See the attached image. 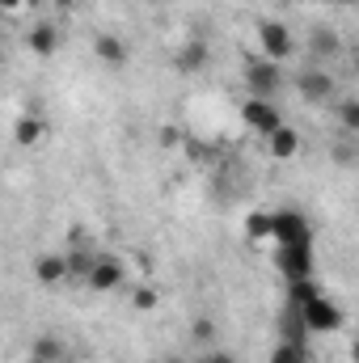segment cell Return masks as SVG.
<instances>
[{"mask_svg":"<svg viewBox=\"0 0 359 363\" xmlns=\"http://www.w3.org/2000/svg\"><path fill=\"white\" fill-rule=\"evenodd\" d=\"M296 321L309 330V334H334V330H343V308L330 300V296H309L304 304H296Z\"/></svg>","mask_w":359,"mask_h":363,"instance_id":"obj_1","label":"cell"},{"mask_svg":"<svg viewBox=\"0 0 359 363\" xmlns=\"http://www.w3.org/2000/svg\"><path fill=\"white\" fill-rule=\"evenodd\" d=\"M85 287L97 291V296H106V291H118L123 283H127V267L118 262V258H110V254H93V262L85 267Z\"/></svg>","mask_w":359,"mask_h":363,"instance_id":"obj_2","label":"cell"},{"mask_svg":"<svg viewBox=\"0 0 359 363\" xmlns=\"http://www.w3.org/2000/svg\"><path fill=\"white\" fill-rule=\"evenodd\" d=\"M292 51H296V38L283 21H258V55L263 60L283 64V60H292Z\"/></svg>","mask_w":359,"mask_h":363,"instance_id":"obj_3","label":"cell"},{"mask_svg":"<svg viewBox=\"0 0 359 363\" xmlns=\"http://www.w3.org/2000/svg\"><path fill=\"white\" fill-rule=\"evenodd\" d=\"M245 85H250V97H270L283 85V64H270L263 55H254L245 64Z\"/></svg>","mask_w":359,"mask_h":363,"instance_id":"obj_4","label":"cell"},{"mask_svg":"<svg viewBox=\"0 0 359 363\" xmlns=\"http://www.w3.org/2000/svg\"><path fill=\"white\" fill-rule=\"evenodd\" d=\"M241 118H245V127H254V131H263V135L283 123V114H279V106H275L270 97H245V101H241Z\"/></svg>","mask_w":359,"mask_h":363,"instance_id":"obj_5","label":"cell"},{"mask_svg":"<svg viewBox=\"0 0 359 363\" xmlns=\"http://www.w3.org/2000/svg\"><path fill=\"white\" fill-rule=\"evenodd\" d=\"M334 77L326 72V68H304L300 77H296V93L304 97V101H313V106H321V101H330L334 97Z\"/></svg>","mask_w":359,"mask_h":363,"instance_id":"obj_6","label":"cell"},{"mask_svg":"<svg viewBox=\"0 0 359 363\" xmlns=\"http://www.w3.org/2000/svg\"><path fill=\"white\" fill-rule=\"evenodd\" d=\"M72 274H68V254H38L34 258V283L38 287H60V283H68Z\"/></svg>","mask_w":359,"mask_h":363,"instance_id":"obj_7","label":"cell"},{"mask_svg":"<svg viewBox=\"0 0 359 363\" xmlns=\"http://www.w3.org/2000/svg\"><path fill=\"white\" fill-rule=\"evenodd\" d=\"M26 47H30L38 60H51V55L64 47V34H60V26H55V21H38V26H30Z\"/></svg>","mask_w":359,"mask_h":363,"instance_id":"obj_8","label":"cell"},{"mask_svg":"<svg viewBox=\"0 0 359 363\" xmlns=\"http://www.w3.org/2000/svg\"><path fill=\"white\" fill-rule=\"evenodd\" d=\"M270 237L279 245H304L309 241V228H304V220L296 211H275L270 216Z\"/></svg>","mask_w":359,"mask_h":363,"instance_id":"obj_9","label":"cell"},{"mask_svg":"<svg viewBox=\"0 0 359 363\" xmlns=\"http://www.w3.org/2000/svg\"><path fill=\"white\" fill-rule=\"evenodd\" d=\"M300 131L296 127H287V123H279L275 131H267V152L275 157V161H292L296 152H300Z\"/></svg>","mask_w":359,"mask_h":363,"instance_id":"obj_10","label":"cell"},{"mask_svg":"<svg viewBox=\"0 0 359 363\" xmlns=\"http://www.w3.org/2000/svg\"><path fill=\"white\" fill-rule=\"evenodd\" d=\"M93 55L101 60V64H110V68H123L127 64V38H118V34H97L93 38Z\"/></svg>","mask_w":359,"mask_h":363,"instance_id":"obj_11","label":"cell"},{"mask_svg":"<svg viewBox=\"0 0 359 363\" xmlns=\"http://www.w3.org/2000/svg\"><path fill=\"white\" fill-rule=\"evenodd\" d=\"M309 51H313L317 60H334V55H343V34H338L334 26H317V30L309 34Z\"/></svg>","mask_w":359,"mask_h":363,"instance_id":"obj_12","label":"cell"},{"mask_svg":"<svg viewBox=\"0 0 359 363\" xmlns=\"http://www.w3.org/2000/svg\"><path fill=\"white\" fill-rule=\"evenodd\" d=\"M43 135H47V123H43L38 114H21V118L13 123V140H17L21 148H38Z\"/></svg>","mask_w":359,"mask_h":363,"instance_id":"obj_13","label":"cell"},{"mask_svg":"<svg viewBox=\"0 0 359 363\" xmlns=\"http://www.w3.org/2000/svg\"><path fill=\"white\" fill-rule=\"evenodd\" d=\"M207 60H211V51H207V43H203V38H190V43L178 51V68H182V72H203V68H207Z\"/></svg>","mask_w":359,"mask_h":363,"instance_id":"obj_14","label":"cell"},{"mask_svg":"<svg viewBox=\"0 0 359 363\" xmlns=\"http://www.w3.org/2000/svg\"><path fill=\"white\" fill-rule=\"evenodd\" d=\"M30 355H34V359H47V363H60L64 342H60V338H51V334H38V338L30 342Z\"/></svg>","mask_w":359,"mask_h":363,"instance_id":"obj_15","label":"cell"},{"mask_svg":"<svg viewBox=\"0 0 359 363\" xmlns=\"http://www.w3.org/2000/svg\"><path fill=\"white\" fill-rule=\"evenodd\" d=\"M270 363H304V347L296 338H283L275 351H270Z\"/></svg>","mask_w":359,"mask_h":363,"instance_id":"obj_16","label":"cell"},{"mask_svg":"<svg viewBox=\"0 0 359 363\" xmlns=\"http://www.w3.org/2000/svg\"><path fill=\"white\" fill-rule=\"evenodd\" d=\"M157 300H161V291H157L153 283H144V287H136V296H131V304H136L140 313H148V308H157Z\"/></svg>","mask_w":359,"mask_h":363,"instance_id":"obj_17","label":"cell"},{"mask_svg":"<svg viewBox=\"0 0 359 363\" xmlns=\"http://www.w3.org/2000/svg\"><path fill=\"white\" fill-rule=\"evenodd\" d=\"M338 118H343V127H347V131H359V101H355V97H347V101L338 106Z\"/></svg>","mask_w":359,"mask_h":363,"instance_id":"obj_18","label":"cell"},{"mask_svg":"<svg viewBox=\"0 0 359 363\" xmlns=\"http://www.w3.org/2000/svg\"><path fill=\"white\" fill-rule=\"evenodd\" d=\"M250 237H270V216H254L250 220Z\"/></svg>","mask_w":359,"mask_h":363,"instance_id":"obj_19","label":"cell"},{"mask_svg":"<svg viewBox=\"0 0 359 363\" xmlns=\"http://www.w3.org/2000/svg\"><path fill=\"white\" fill-rule=\"evenodd\" d=\"M199 363H237V355H233V351H207Z\"/></svg>","mask_w":359,"mask_h":363,"instance_id":"obj_20","label":"cell"},{"mask_svg":"<svg viewBox=\"0 0 359 363\" xmlns=\"http://www.w3.org/2000/svg\"><path fill=\"white\" fill-rule=\"evenodd\" d=\"M211 330H216V325H211V321L203 317V321H194V330H190V334H194L199 342H207V338H211Z\"/></svg>","mask_w":359,"mask_h":363,"instance_id":"obj_21","label":"cell"},{"mask_svg":"<svg viewBox=\"0 0 359 363\" xmlns=\"http://www.w3.org/2000/svg\"><path fill=\"white\" fill-rule=\"evenodd\" d=\"M21 4H26V0H0V13H17Z\"/></svg>","mask_w":359,"mask_h":363,"instance_id":"obj_22","label":"cell"},{"mask_svg":"<svg viewBox=\"0 0 359 363\" xmlns=\"http://www.w3.org/2000/svg\"><path fill=\"white\" fill-rule=\"evenodd\" d=\"M51 4H55V9H72L77 0H51Z\"/></svg>","mask_w":359,"mask_h":363,"instance_id":"obj_23","label":"cell"},{"mask_svg":"<svg viewBox=\"0 0 359 363\" xmlns=\"http://www.w3.org/2000/svg\"><path fill=\"white\" fill-rule=\"evenodd\" d=\"M26 363H47V359H34V355H30V359H26Z\"/></svg>","mask_w":359,"mask_h":363,"instance_id":"obj_24","label":"cell"},{"mask_svg":"<svg viewBox=\"0 0 359 363\" xmlns=\"http://www.w3.org/2000/svg\"><path fill=\"white\" fill-rule=\"evenodd\" d=\"M165 363H190V359H165Z\"/></svg>","mask_w":359,"mask_h":363,"instance_id":"obj_25","label":"cell"}]
</instances>
